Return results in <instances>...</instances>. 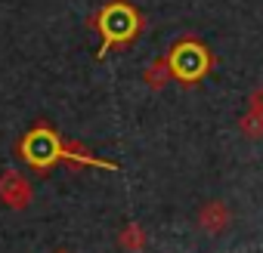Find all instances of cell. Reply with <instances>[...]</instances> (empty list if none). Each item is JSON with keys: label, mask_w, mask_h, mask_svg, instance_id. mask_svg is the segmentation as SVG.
Here are the masks:
<instances>
[{"label": "cell", "mask_w": 263, "mask_h": 253, "mask_svg": "<svg viewBox=\"0 0 263 253\" xmlns=\"http://www.w3.org/2000/svg\"><path fill=\"white\" fill-rule=\"evenodd\" d=\"M93 25H96L99 34H102V50H99V56H102L105 50L134 44L137 34L143 31L146 19H143V13L130 4V0H108V4L96 13Z\"/></svg>", "instance_id": "obj_1"}, {"label": "cell", "mask_w": 263, "mask_h": 253, "mask_svg": "<svg viewBox=\"0 0 263 253\" xmlns=\"http://www.w3.org/2000/svg\"><path fill=\"white\" fill-rule=\"evenodd\" d=\"M167 65H171V74L180 83H198L214 68V56H211V50L198 37H183V40H177L171 47Z\"/></svg>", "instance_id": "obj_2"}, {"label": "cell", "mask_w": 263, "mask_h": 253, "mask_svg": "<svg viewBox=\"0 0 263 253\" xmlns=\"http://www.w3.org/2000/svg\"><path fill=\"white\" fill-rule=\"evenodd\" d=\"M22 155H25L28 164H34V167L44 170L53 161L65 158V145L56 139V133L50 130V126H34V130L22 139Z\"/></svg>", "instance_id": "obj_3"}, {"label": "cell", "mask_w": 263, "mask_h": 253, "mask_svg": "<svg viewBox=\"0 0 263 253\" xmlns=\"http://www.w3.org/2000/svg\"><path fill=\"white\" fill-rule=\"evenodd\" d=\"M195 225H198L204 235H223V231L232 225V210H229L223 201H208V204L198 207Z\"/></svg>", "instance_id": "obj_4"}, {"label": "cell", "mask_w": 263, "mask_h": 253, "mask_svg": "<svg viewBox=\"0 0 263 253\" xmlns=\"http://www.w3.org/2000/svg\"><path fill=\"white\" fill-rule=\"evenodd\" d=\"M0 201L10 204V207H25L31 201V185L22 173L16 170H7L4 176H0Z\"/></svg>", "instance_id": "obj_5"}, {"label": "cell", "mask_w": 263, "mask_h": 253, "mask_svg": "<svg viewBox=\"0 0 263 253\" xmlns=\"http://www.w3.org/2000/svg\"><path fill=\"white\" fill-rule=\"evenodd\" d=\"M238 133H241L245 139H251V142L263 139V114L248 108V111L241 114V120H238Z\"/></svg>", "instance_id": "obj_6"}, {"label": "cell", "mask_w": 263, "mask_h": 253, "mask_svg": "<svg viewBox=\"0 0 263 253\" xmlns=\"http://www.w3.org/2000/svg\"><path fill=\"white\" fill-rule=\"evenodd\" d=\"M174 74H171V65H167V56H161V59H155L149 68H146V83L152 87V90H164V83L171 80Z\"/></svg>", "instance_id": "obj_7"}, {"label": "cell", "mask_w": 263, "mask_h": 253, "mask_svg": "<svg viewBox=\"0 0 263 253\" xmlns=\"http://www.w3.org/2000/svg\"><path fill=\"white\" fill-rule=\"evenodd\" d=\"M121 244H124L127 250H140V247H143V228H140V225H127V228L121 231Z\"/></svg>", "instance_id": "obj_8"}, {"label": "cell", "mask_w": 263, "mask_h": 253, "mask_svg": "<svg viewBox=\"0 0 263 253\" xmlns=\"http://www.w3.org/2000/svg\"><path fill=\"white\" fill-rule=\"evenodd\" d=\"M248 108H251V111H260V114H263V87H257V90H254V93L248 96Z\"/></svg>", "instance_id": "obj_9"}]
</instances>
